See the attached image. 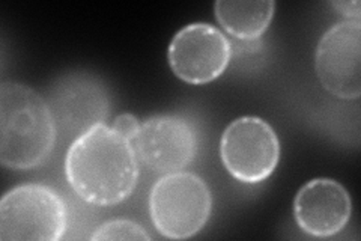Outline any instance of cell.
<instances>
[{"label":"cell","mask_w":361,"mask_h":241,"mask_svg":"<svg viewBox=\"0 0 361 241\" xmlns=\"http://www.w3.org/2000/svg\"><path fill=\"white\" fill-rule=\"evenodd\" d=\"M65 175L85 202L118 205L131 196L137 186L139 157L131 141L101 124L82 134L68 149Z\"/></svg>","instance_id":"obj_1"},{"label":"cell","mask_w":361,"mask_h":241,"mask_svg":"<svg viewBox=\"0 0 361 241\" xmlns=\"http://www.w3.org/2000/svg\"><path fill=\"white\" fill-rule=\"evenodd\" d=\"M58 129L47 100L17 82L0 86V162L29 170L47 162Z\"/></svg>","instance_id":"obj_2"},{"label":"cell","mask_w":361,"mask_h":241,"mask_svg":"<svg viewBox=\"0 0 361 241\" xmlns=\"http://www.w3.org/2000/svg\"><path fill=\"white\" fill-rule=\"evenodd\" d=\"M212 210L208 184L191 172H175L158 180L149 194V214L166 238L185 240L207 225Z\"/></svg>","instance_id":"obj_3"},{"label":"cell","mask_w":361,"mask_h":241,"mask_svg":"<svg viewBox=\"0 0 361 241\" xmlns=\"http://www.w3.org/2000/svg\"><path fill=\"white\" fill-rule=\"evenodd\" d=\"M66 231L61 194L44 184H23L0 201V240L58 241Z\"/></svg>","instance_id":"obj_4"},{"label":"cell","mask_w":361,"mask_h":241,"mask_svg":"<svg viewBox=\"0 0 361 241\" xmlns=\"http://www.w3.org/2000/svg\"><path fill=\"white\" fill-rule=\"evenodd\" d=\"M220 157L229 174L241 182L265 181L279 165L280 142L271 125L257 117L232 121L221 134Z\"/></svg>","instance_id":"obj_5"},{"label":"cell","mask_w":361,"mask_h":241,"mask_svg":"<svg viewBox=\"0 0 361 241\" xmlns=\"http://www.w3.org/2000/svg\"><path fill=\"white\" fill-rule=\"evenodd\" d=\"M47 102L56 129L74 141L104 124L111 106L106 83L86 71L61 76L50 86Z\"/></svg>","instance_id":"obj_6"},{"label":"cell","mask_w":361,"mask_h":241,"mask_svg":"<svg viewBox=\"0 0 361 241\" xmlns=\"http://www.w3.org/2000/svg\"><path fill=\"white\" fill-rule=\"evenodd\" d=\"M232 44L208 23H191L175 33L167 50L173 74L190 85H207L228 68Z\"/></svg>","instance_id":"obj_7"},{"label":"cell","mask_w":361,"mask_h":241,"mask_svg":"<svg viewBox=\"0 0 361 241\" xmlns=\"http://www.w3.org/2000/svg\"><path fill=\"white\" fill-rule=\"evenodd\" d=\"M314 70L321 85L334 97L358 100L361 95V25L343 20L326 30L318 42Z\"/></svg>","instance_id":"obj_8"},{"label":"cell","mask_w":361,"mask_h":241,"mask_svg":"<svg viewBox=\"0 0 361 241\" xmlns=\"http://www.w3.org/2000/svg\"><path fill=\"white\" fill-rule=\"evenodd\" d=\"M133 146L140 162L155 174H175L195 160L197 134L183 117L155 114L142 122Z\"/></svg>","instance_id":"obj_9"},{"label":"cell","mask_w":361,"mask_h":241,"mask_svg":"<svg viewBox=\"0 0 361 241\" xmlns=\"http://www.w3.org/2000/svg\"><path fill=\"white\" fill-rule=\"evenodd\" d=\"M353 213L348 190L334 180L316 178L304 184L293 199V216L304 233L331 237L341 233Z\"/></svg>","instance_id":"obj_10"},{"label":"cell","mask_w":361,"mask_h":241,"mask_svg":"<svg viewBox=\"0 0 361 241\" xmlns=\"http://www.w3.org/2000/svg\"><path fill=\"white\" fill-rule=\"evenodd\" d=\"M276 4L273 0H257V2H232L219 0L214 4L216 18L221 28L241 41H257L271 25Z\"/></svg>","instance_id":"obj_11"},{"label":"cell","mask_w":361,"mask_h":241,"mask_svg":"<svg viewBox=\"0 0 361 241\" xmlns=\"http://www.w3.org/2000/svg\"><path fill=\"white\" fill-rule=\"evenodd\" d=\"M94 241H106V240H139L149 241L151 235L145 229L133 221L116 219L106 222L95 229L92 234Z\"/></svg>","instance_id":"obj_12"},{"label":"cell","mask_w":361,"mask_h":241,"mask_svg":"<svg viewBox=\"0 0 361 241\" xmlns=\"http://www.w3.org/2000/svg\"><path fill=\"white\" fill-rule=\"evenodd\" d=\"M140 125L142 122L134 117L131 113H122L119 117L113 122L111 129L118 131L121 136L126 137L128 141H134V137L137 136L139 130H140Z\"/></svg>","instance_id":"obj_13"},{"label":"cell","mask_w":361,"mask_h":241,"mask_svg":"<svg viewBox=\"0 0 361 241\" xmlns=\"http://www.w3.org/2000/svg\"><path fill=\"white\" fill-rule=\"evenodd\" d=\"M331 6L336 8L338 13L343 14L346 20H360V2L351 0V2H331Z\"/></svg>","instance_id":"obj_14"}]
</instances>
